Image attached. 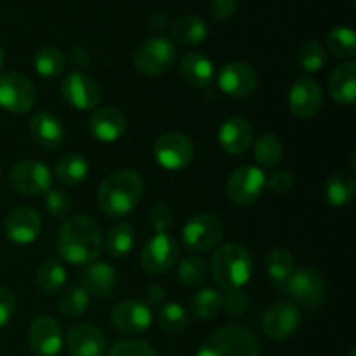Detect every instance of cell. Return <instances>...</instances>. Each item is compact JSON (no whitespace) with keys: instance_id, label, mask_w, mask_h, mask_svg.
Instances as JSON below:
<instances>
[{"instance_id":"29","label":"cell","mask_w":356,"mask_h":356,"mask_svg":"<svg viewBox=\"0 0 356 356\" xmlns=\"http://www.w3.org/2000/svg\"><path fill=\"white\" fill-rule=\"evenodd\" d=\"M266 271L275 287L284 291L285 284L296 271L294 256L285 247H275L266 256Z\"/></svg>"},{"instance_id":"12","label":"cell","mask_w":356,"mask_h":356,"mask_svg":"<svg viewBox=\"0 0 356 356\" xmlns=\"http://www.w3.org/2000/svg\"><path fill=\"white\" fill-rule=\"evenodd\" d=\"M10 186L21 195H42L51 190L52 176L49 167L38 160H23L10 169Z\"/></svg>"},{"instance_id":"14","label":"cell","mask_w":356,"mask_h":356,"mask_svg":"<svg viewBox=\"0 0 356 356\" xmlns=\"http://www.w3.org/2000/svg\"><path fill=\"white\" fill-rule=\"evenodd\" d=\"M218 86L222 94L233 99L252 96L259 86V76L256 70L242 61L226 63L218 73Z\"/></svg>"},{"instance_id":"23","label":"cell","mask_w":356,"mask_h":356,"mask_svg":"<svg viewBox=\"0 0 356 356\" xmlns=\"http://www.w3.org/2000/svg\"><path fill=\"white\" fill-rule=\"evenodd\" d=\"M30 136L35 145L40 148H59L65 141V125L56 115L49 111H38L30 120Z\"/></svg>"},{"instance_id":"32","label":"cell","mask_w":356,"mask_h":356,"mask_svg":"<svg viewBox=\"0 0 356 356\" xmlns=\"http://www.w3.org/2000/svg\"><path fill=\"white\" fill-rule=\"evenodd\" d=\"M66 270L59 261L45 259L38 266L37 275H35V284L42 294H56L61 291L66 284Z\"/></svg>"},{"instance_id":"38","label":"cell","mask_w":356,"mask_h":356,"mask_svg":"<svg viewBox=\"0 0 356 356\" xmlns=\"http://www.w3.org/2000/svg\"><path fill=\"white\" fill-rule=\"evenodd\" d=\"M329 51L337 58H355L356 54V35L351 28L337 26L327 37Z\"/></svg>"},{"instance_id":"50","label":"cell","mask_w":356,"mask_h":356,"mask_svg":"<svg viewBox=\"0 0 356 356\" xmlns=\"http://www.w3.org/2000/svg\"><path fill=\"white\" fill-rule=\"evenodd\" d=\"M167 23H169V19H167L165 13H155L149 17V28L153 31H163L167 28Z\"/></svg>"},{"instance_id":"53","label":"cell","mask_w":356,"mask_h":356,"mask_svg":"<svg viewBox=\"0 0 356 356\" xmlns=\"http://www.w3.org/2000/svg\"><path fill=\"white\" fill-rule=\"evenodd\" d=\"M0 181H2V169H0Z\"/></svg>"},{"instance_id":"36","label":"cell","mask_w":356,"mask_h":356,"mask_svg":"<svg viewBox=\"0 0 356 356\" xmlns=\"http://www.w3.org/2000/svg\"><path fill=\"white\" fill-rule=\"evenodd\" d=\"M90 294L82 287V285H72L61 294L58 301V309L61 315L68 318H76L83 315L89 308Z\"/></svg>"},{"instance_id":"51","label":"cell","mask_w":356,"mask_h":356,"mask_svg":"<svg viewBox=\"0 0 356 356\" xmlns=\"http://www.w3.org/2000/svg\"><path fill=\"white\" fill-rule=\"evenodd\" d=\"M3 63H6V52H3V49L0 47V70L3 68Z\"/></svg>"},{"instance_id":"16","label":"cell","mask_w":356,"mask_h":356,"mask_svg":"<svg viewBox=\"0 0 356 356\" xmlns=\"http://www.w3.org/2000/svg\"><path fill=\"white\" fill-rule=\"evenodd\" d=\"M3 229L10 242L17 245H28V243H33L40 235L42 218L35 209L19 205L7 214Z\"/></svg>"},{"instance_id":"25","label":"cell","mask_w":356,"mask_h":356,"mask_svg":"<svg viewBox=\"0 0 356 356\" xmlns=\"http://www.w3.org/2000/svg\"><path fill=\"white\" fill-rule=\"evenodd\" d=\"M329 94L336 103L351 106L356 101V63L348 61L337 66L329 79Z\"/></svg>"},{"instance_id":"42","label":"cell","mask_w":356,"mask_h":356,"mask_svg":"<svg viewBox=\"0 0 356 356\" xmlns=\"http://www.w3.org/2000/svg\"><path fill=\"white\" fill-rule=\"evenodd\" d=\"M108 356H156V353L152 344L145 343V341L127 339L115 344Z\"/></svg>"},{"instance_id":"11","label":"cell","mask_w":356,"mask_h":356,"mask_svg":"<svg viewBox=\"0 0 356 356\" xmlns=\"http://www.w3.org/2000/svg\"><path fill=\"white\" fill-rule=\"evenodd\" d=\"M61 96L72 108L80 111L94 110L103 99L101 86L82 72H73L61 82Z\"/></svg>"},{"instance_id":"7","label":"cell","mask_w":356,"mask_h":356,"mask_svg":"<svg viewBox=\"0 0 356 356\" xmlns=\"http://www.w3.org/2000/svg\"><path fill=\"white\" fill-rule=\"evenodd\" d=\"M183 242L195 252H207L214 249L225 236V225L214 214H197L188 219L183 226Z\"/></svg>"},{"instance_id":"5","label":"cell","mask_w":356,"mask_h":356,"mask_svg":"<svg viewBox=\"0 0 356 356\" xmlns=\"http://www.w3.org/2000/svg\"><path fill=\"white\" fill-rule=\"evenodd\" d=\"M176 45L169 38L153 37L139 44L132 56V63L139 73L155 76L169 72L176 63Z\"/></svg>"},{"instance_id":"8","label":"cell","mask_w":356,"mask_h":356,"mask_svg":"<svg viewBox=\"0 0 356 356\" xmlns=\"http://www.w3.org/2000/svg\"><path fill=\"white\" fill-rule=\"evenodd\" d=\"M284 292H287L289 298L301 305L302 308L318 309L325 301L327 289L323 277L318 271L301 268L292 273V277L285 284Z\"/></svg>"},{"instance_id":"46","label":"cell","mask_w":356,"mask_h":356,"mask_svg":"<svg viewBox=\"0 0 356 356\" xmlns=\"http://www.w3.org/2000/svg\"><path fill=\"white\" fill-rule=\"evenodd\" d=\"M16 312V298L7 287L0 285V329L10 322Z\"/></svg>"},{"instance_id":"30","label":"cell","mask_w":356,"mask_h":356,"mask_svg":"<svg viewBox=\"0 0 356 356\" xmlns=\"http://www.w3.org/2000/svg\"><path fill=\"white\" fill-rule=\"evenodd\" d=\"M172 35L179 44L198 45L207 38L209 26L200 16L195 14H184L177 17L172 24Z\"/></svg>"},{"instance_id":"28","label":"cell","mask_w":356,"mask_h":356,"mask_svg":"<svg viewBox=\"0 0 356 356\" xmlns=\"http://www.w3.org/2000/svg\"><path fill=\"white\" fill-rule=\"evenodd\" d=\"M355 191H356L355 177L351 176V174L344 172V170L334 172L332 176L325 181V188H323L327 204H330L336 209L346 207V205L353 200Z\"/></svg>"},{"instance_id":"22","label":"cell","mask_w":356,"mask_h":356,"mask_svg":"<svg viewBox=\"0 0 356 356\" xmlns=\"http://www.w3.org/2000/svg\"><path fill=\"white\" fill-rule=\"evenodd\" d=\"M219 146L229 155H242L254 141V129L249 120L242 117H229L218 131Z\"/></svg>"},{"instance_id":"34","label":"cell","mask_w":356,"mask_h":356,"mask_svg":"<svg viewBox=\"0 0 356 356\" xmlns=\"http://www.w3.org/2000/svg\"><path fill=\"white\" fill-rule=\"evenodd\" d=\"M33 68L44 79H54L65 73L66 68V58L58 47H42L35 52L33 56Z\"/></svg>"},{"instance_id":"27","label":"cell","mask_w":356,"mask_h":356,"mask_svg":"<svg viewBox=\"0 0 356 356\" xmlns=\"http://www.w3.org/2000/svg\"><path fill=\"white\" fill-rule=\"evenodd\" d=\"M190 313L198 320H212L225 309V296L212 287L200 289L188 301Z\"/></svg>"},{"instance_id":"31","label":"cell","mask_w":356,"mask_h":356,"mask_svg":"<svg viewBox=\"0 0 356 356\" xmlns=\"http://www.w3.org/2000/svg\"><path fill=\"white\" fill-rule=\"evenodd\" d=\"M56 176L66 186H75L89 176V162L80 153H66L56 165Z\"/></svg>"},{"instance_id":"1","label":"cell","mask_w":356,"mask_h":356,"mask_svg":"<svg viewBox=\"0 0 356 356\" xmlns=\"http://www.w3.org/2000/svg\"><path fill=\"white\" fill-rule=\"evenodd\" d=\"M56 249L66 263L87 266L103 252V232L90 216H73L59 228Z\"/></svg>"},{"instance_id":"39","label":"cell","mask_w":356,"mask_h":356,"mask_svg":"<svg viewBox=\"0 0 356 356\" xmlns=\"http://www.w3.org/2000/svg\"><path fill=\"white\" fill-rule=\"evenodd\" d=\"M177 277L186 287H200L207 278V264L200 256H188L177 266Z\"/></svg>"},{"instance_id":"24","label":"cell","mask_w":356,"mask_h":356,"mask_svg":"<svg viewBox=\"0 0 356 356\" xmlns=\"http://www.w3.org/2000/svg\"><path fill=\"white\" fill-rule=\"evenodd\" d=\"M181 76L188 86L195 89H205L211 86L216 79L214 63L202 52H188L183 56L179 65Z\"/></svg>"},{"instance_id":"17","label":"cell","mask_w":356,"mask_h":356,"mask_svg":"<svg viewBox=\"0 0 356 356\" xmlns=\"http://www.w3.org/2000/svg\"><path fill=\"white\" fill-rule=\"evenodd\" d=\"M301 323L298 306L287 301H278L271 305L263 315V330L268 337L284 341L294 336Z\"/></svg>"},{"instance_id":"9","label":"cell","mask_w":356,"mask_h":356,"mask_svg":"<svg viewBox=\"0 0 356 356\" xmlns=\"http://www.w3.org/2000/svg\"><path fill=\"white\" fill-rule=\"evenodd\" d=\"M153 155L160 167L167 170H183L191 163L195 155L193 141L183 132H165L156 139Z\"/></svg>"},{"instance_id":"33","label":"cell","mask_w":356,"mask_h":356,"mask_svg":"<svg viewBox=\"0 0 356 356\" xmlns=\"http://www.w3.org/2000/svg\"><path fill=\"white\" fill-rule=\"evenodd\" d=\"M134 243L136 233L131 222H118V225H115L108 232L106 238H103V249H106V252L111 257L120 259V257H125L127 254H131Z\"/></svg>"},{"instance_id":"15","label":"cell","mask_w":356,"mask_h":356,"mask_svg":"<svg viewBox=\"0 0 356 356\" xmlns=\"http://www.w3.org/2000/svg\"><path fill=\"white\" fill-rule=\"evenodd\" d=\"M152 308L145 301H138V299H125L111 312V323L115 329L129 336L146 332L152 327Z\"/></svg>"},{"instance_id":"19","label":"cell","mask_w":356,"mask_h":356,"mask_svg":"<svg viewBox=\"0 0 356 356\" xmlns=\"http://www.w3.org/2000/svg\"><path fill=\"white\" fill-rule=\"evenodd\" d=\"M323 108V90L316 80L301 76L289 92V110L299 118H312Z\"/></svg>"},{"instance_id":"13","label":"cell","mask_w":356,"mask_h":356,"mask_svg":"<svg viewBox=\"0 0 356 356\" xmlns=\"http://www.w3.org/2000/svg\"><path fill=\"white\" fill-rule=\"evenodd\" d=\"M179 259V245L169 233H156L146 242L141 252L143 270L152 275L167 273Z\"/></svg>"},{"instance_id":"48","label":"cell","mask_w":356,"mask_h":356,"mask_svg":"<svg viewBox=\"0 0 356 356\" xmlns=\"http://www.w3.org/2000/svg\"><path fill=\"white\" fill-rule=\"evenodd\" d=\"M146 305L148 306H155V305H162L163 299H165V289L162 285H149L146 289Z\"/></svg>"},{"instance_id":"52","label":"cell","mask_w":356,"mask_h":356,"mask_svg":"<svg viewBox=\"0 0 356 356\" xmlns=\"http://www.w3.org/2000/svg\"><path fill=\"white\" fill-rule=\"evenodd\" d=\"M350 356H355V348H353V350H351V353H350Z\"/></svg>"},{"instance_id":"43","label":"cell","mask_w":356,"mask_h":356,"mask_svg":"<svg viewBox=\"0 0 356 356\" xmlns=\"http://www.w3.org/2000/svg\"><path fill=\"white\" fill-rule=\"evenodd\" d=\"M149 222L156 233H167L172 226V211L165 204H155L149 209Z\"/></svg>"},{"instance_id":"3","label":"cell","mask_w":356,"mask_h":356,"mask_svg":"<svg viewBox=\"0 0 356 356\" xmlns=\"http://www.w3.org/2000/svg\"><path fill=\"white\" fill-rule=\"evenodd\" d=\"M252 271V256L238 243H225L218 247L211 257V273L214 282L226 292L243 289V285L249 284Z\"/></svg>"},{"instance_id":"26","label":"cell","mask_w":356,"mask_h":356,"mask_svg":"<svg viewBox=\"0 0 356 356\" xmlns=\"http://www.w3.org/2000/svg\"><path fill=\"white\" fill-rule=\"evenodd\" d=\"M82 287L92 296H110L117 287V271L101 261L87 264L82 271Z\"/></svg>"},{"instance_id":"35","label":"cell","mask_w":356,"mask_h":356,"mask_svg":"<svg viewBox=\"0 0 356 356\" xmlns=\"http://www.w3.org/2000/svg\"><path fill=\"white\" fill-rule=\"evenodd\" d=\"M254 159L264 169H271L280 163L284 156V146H282L278 136L271 132H264L254 141Z\"/></svg>"},{"instance_id":"40","label":"cell","mask_w":356,"mask_h":356,"mask_svg":"<svg viewBox=\"0 0 356 356\" xmlns=\"http://www.w3.org/2000/svg\"><path fill=\"white\" fill-rule=\"evenodd\" d=\"M299 65L306 73H318L327 65V51L320 42H305L299 49Z\"/></svg>"},{"instance_id":"20","label":"cell","mask_w":356,"mask_h":356,"mask_svg":"<svg viewBox=\"0 0 356 356\" xmlns=\"http://www.w3.org/2000/svg\"><path fill=\"white\" fill-rule=\"evenodd\" d=\"M66 344L72 356H103L106 337L92 323H76L66 334Z\"/></svg>"},{"instance_id":"41","label":"cell","mask_w":356,"mask_h":356,"mask_svg":"<svg viewBox=\"0 0 356 356\" xmlns=\"http://www.w3.org/2000/svg\"><path fill=\"white\" fill-rule=\"evenodd\" d=\"M45 209L52 218L65 219L73 211V200L65 190H49L45 193Z\"/></svg>"},{"instance_id":"6","label":"cell","mask_w":356,"mask_h":356,"mask_svg":"<svg viewBox=\"0 0 356 356\" xmlns=\"http://www.w3.org/2000/svg\"><path fill=\"white\" fill-rule=\"evenodd\" d=\"M37 103V87L23 73L0 75V108L9 113H28Z\"/></svg>"},{"instance_id":"44","label":"cell","mask_w":356,"mask_h":356,"mask_svg":"<svg viewBox=\"0 0 356 356\" xmlns=\"http://www.w3.org/2000/svg\"><path fill=\"white\" fill-rule=\"evenodd\" d=\"M225 309L229 315H243L249 309V296L242 289H238V291H229L225 296Z\"/></svg>"},{"instance_id":"21","label":"cell","mask_w":356,"mask_h":356,"mask_svg":"<svg viewBox=\"0 0 356 356\" xmlns=\"http://www.w3.org/2000/svg\"><path fill=\"white\" fill-rule=\"evenodd\" d=\"M127 118L118 108L103 106L89 117V132L101 143H115L124 136Z\"/></svg>"},{"instance_id":"2","label":"cell","mask_w":356,"mask_h":356,"mask_svg":"<svg viewBox=\"0 0 356 356\" xmlns=\"http://www.w3.org/2000/svg\"><path fill=\"white\" fill-rule=\"evenodd\" d=\"M145 191L141 174L132 169L115 170L103 179L97 190V204L111 218L129 216L139 205Z\"/></svg>"},{"instance_id":"45","label":"cell","mask_w":356,"mask_h":356,"mask_svg":"<svg viewBox=\"0 0 356 356\" xmlns=\"http://www.w3.org/2000/svg\"><path fill=\"white\" fill-rule=\"evenodd\" d=\"M266 186L275 193H287L294 186V176L289 170H275L271 176H266Z\"/></svg>"},{"instance_id":"49","label":"cell","mask_w":356,"mask_h":356,"mask_svg":"<svg viewBox=\"0 0 356 356\" xmlns=\"http://www.w3.org/2000/svg\"><path fill=\"white\" fill-rule=\"evenodd\" d=\"M72 59H73V63H75L76 66H80V68H82V66L89 65L90 54H89V51H87L86 47L79 45V47H75L72 51Z\"/></svg>"},{"instance_id":"47","label":"cell","mask_w":356,"mask_h":356,"mask_svg":"<svg viewBox=\"0 0 356 356\" xmlns=\"http://www.w3.org/2000/svg\"><path fill=\"white\" fill-rule=\"evenodd\" d=\"M236 6H238V0H212V17L216 21L229 19L236 10Z\"/></svg>"},{"instance_id":"10","label":"cell","mask_w":356,"mask_h":356,"mask_svg":"<svg viewBox=\"0 0 356 356\" xmlns=\"http://www.w3.org/2000/svg\"><path fill=\"white\" fill-rule=\"evenodd\" d=\"M266 188V174L256 165H242L235 169L226 184L228 198L235 205H252L263 195Z\"/></svg>"},{"instance_id":"37","label":"cell","mask_w":356,"mask_h":356,"mask_svg":"<svg viewBox=\"0 0 356 356\" xmlns=\"http://www.w3.org/2000/svg\"><path fill=\"white\" fill-rule=\"evenodd\" d=\"M156 322H159L160 329H163L165 332L177 334L186 329L190 316H188V309L179 302H165L156 312Z\"/></svg>"},{"instance_id":"18","label":"cell","mask_w":356,"mask_h":356,"mask_svg":"<svg viewBox=\"0 0 356 356\" xmlns=\"http://www.w3.org/2000/svg\"><path fill=\"white\" fill-rule=\"evenodd\" d=\"M28 343L37 356H56L63 348V329L56 318L42 315L31 322Z\"/></svg>"},{"instance_id":"4","label":"cell","mask_w":356,"mask_h":356,"mask_svg":"<svg viewBox=\"0 0 356 356\" xmlns=\"http://www.w3.org/2000/svg\"><path fill=\"white\" fill-rule=\"evenodd\" d=\"M197 356H261V344L245 327L226 325L204 341Z\"/></svg>"}]
</instances>
